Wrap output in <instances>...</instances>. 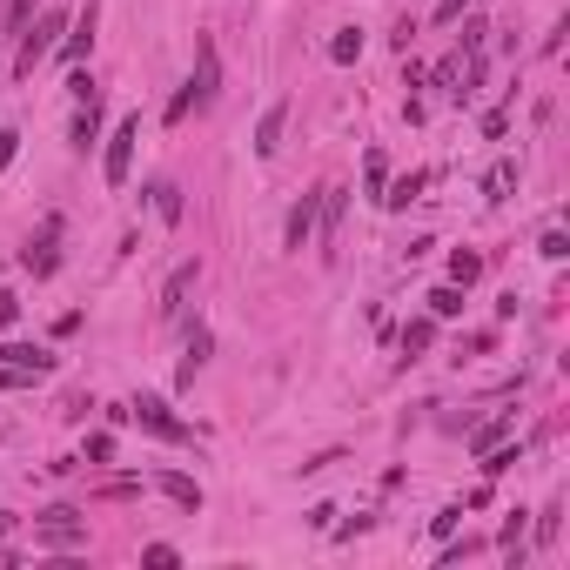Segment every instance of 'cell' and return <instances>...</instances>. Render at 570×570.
<instances>
[{
  "instance_id": "cell-28",
  "label": "cell",
  "mask_w": 570,
  "mask_h": 570,
  "mask_svg": "<svg viewBox=\"0 0 570 570\" xmlns=\"http://www.w3.org/2000/svg\"><path fill=\"white\" fill-rule=\"evenodd\" d=\"M88 457L94 463H114V437H88Z\"/></svg>"
},
{
  "instance_id": "cell-17",
  "label": "cell",
  "mask_w": 570,
  "mask_h": 570,
  "mask_svg": "<svg viewBox=\"0 0 570 570\" xmlns=\"http://www.w3.org/2000/svg\"><path fill=\"white\" fill-rule=\"evenodd\" d=\"M362 182H369V201H383V188H389V162H383V148H369V162H362Z\"/></svg>"
},
{
  "instance_id": "cell-2",
  "label": "cell",
  "mask_w": 570,
  "mask_h": 570,
  "mask_svg": "<svg viewBox=\"0 0 570 570\" xmlns=\"http://www.w3.org/2000/svg\"><path fill=\"white\" fill-rule=\"evenodd\" d=\"M134 142H142V114H128V121H121V128L108 134V154H101V175H108V188H128Z\"/></svg>"
},
{
  "instance_id": "cell-14",
  "label": "cell",
  "mask_w": 570,
  "mask_h": 570,
  "mask_svg": "<svg viewBox=\"0 0 570 570\" xmlns=\"http://www.w3.org/2000/svg\"><path fill=\"white\" fill-rule=\"evenodd\" d=\"M148 195H154V215H162L168 229H175V221H182V188H175V182H154Z\"/></svg>"
},
{
  "instance_id": "cell-10",
  "label": "cell",
  "mask_w": 570,
  "mask_h": 570,
  "mask_svg": "<svg viewBox=\"0 0 570 570\" xmlns=\"http://www.w3.org/2000/svg\"><path fill=\"white\" fill-rule=\"evenodd\" d=\"M154 490L175 496L182 510H201V483H195V477H182V470H162V477H154Z\"/></svg>"
},
{
  "instance_id": "cell-13",
  "label": "cell",
  "mask_w": 570,
  "mask_h": 570,
  "mask_svg": "<svg viewBox=\"0 0 570 570\" xmlns=\"http://www.w3.org/2000/svg\"><path fill=\"white\" fill-rule=\"evenodd\" d=\"M209 349H215V336H209V329H195V336H188V356H182L175 383H195V369H201V362H209Z\"/></svg>"
},
{
  "instance_id": "cell-12",
  "label": "cell",
  "mask_w": 570,
  "mask_h": 570,
  "mask_svg": "<svg viewBox=\"0 0 570 570\" xmlns=\"http://www.w3.org/2000/svg\"><path fill=\"white\" fill-rule=\"evenodd\" d=\"M195 262H182L175 275H168V289H162V316H182V296H188V289H195Z\"/></svg>"
},
{
  "instance_id": "cell-21",
  "label": "cell",
  "mask_w": 570,
  "mask_h": 570,
  "mask_svg": "<svg viewBox=\"0 0 570 570\" xmlns=\"http://www.w3.org/2000/svg\"><path fill=\"white\" fill-rule=\"evenodd\" d=\"M504 437H510V423H504V417H496V423H483V429H477V437H470V450L483 457V450H496V443H504Z\"/></svg>"
},
{
  "instance_id": "cell-1",
  "label": "cell",
  "mask_w": 570,
  "mask_h": 570,
  "mask_svg": "<svg viewBox=\"0 0 570 570\" xmlns=\"http://www.w3.org/2000/svg\"><path fill=\"white\" fill-rule=\"evenodd\" d=\"M215 94H221V54H215L209 34H201V41H195V74H188V88L168 101V121H188V114L215 108Z\"/></svg>"
},
{
  "instance_id": "cell-25",
  "label": "cell",
  "mask_w": 570,
  "mask_h": 570,
  "mask_svg": "<svg viewBox=\"0 0 570 570\" xmlns=\"http://www.w3.org/2000/svg\"><path fill=\"white\" fill-rule=\"evenodd\" d=\"M537 255H544V262H564V255H570V241H564V235H557V229H550V235H544V241H537Z\"/></svg>"
},
{
  "instance_id": "cell-26",
  "label": "cell",
  "mask_w": 570,
  "mask_h": 570,
  "mask_svg": "<svg viewBox=\"0 0 570 570\" xmlns=\"http://www.w3.org/2000/svg\"><path fill=\"white\" fill-rule=\"evenodd\" d=\"M557 516H564V510H557V504H550V510H544V516H537V544H544V550H550V544H557Z\"/></svg>"
},
{
  "instance_id": "cell-20",
  "label": "cell",
  "mask_w": 570,
  "mask_h": 570,
  "mask_svg": "<svg viewBox=\"0 0 570 570\" xmlns=\"http://www.w3.org/2000/svg\"><path fill=\"white\" fill-rule=\"evenodd\" d=\"M457 309H463V289H457V282L429 289V316H457Z\"/></svg>"
},
{
  "instance_id": "cell-4",
  "label": "cell",
  "mask_w": 570,
  "mask_h": 570,
  "mask_svg": "<svg viewBox=\"0 0 570 570\" xmlns=\"http://www.w3.org/2000/svg\"><path fill=\"white\" fill-rule=\"evenodd\" d=\"M128 417L142 423V429H154L162 443H188V423L168 417V403H162V396H134V403H128Z\"/></svg>"
},
{
  "instance_id": "cell-32",
  "label": "cell",
  "mask_w": 570,
  "mask_h": 570,
  "mask_svg": "<svg viewBox=\"0 0 570 570\" xmlns=\"http://www.w3.org/2000/svg\"><path fill=\"white\" fill-rule=\"evenodd\" d=\"M7 530H14V516H0V537H7Z\"/></svg>"
},
{
  "instance_id": "cell-23",
  "label": "cell",
  "mask_w": 570,
  "mask_h": 570,
  "mask_svg": "<svg viewBox=\"0 0 570 570\" xmlns=\"http://www.w3.org/2000/svg\"><path fill=\"white\" fill-rule=\"evenodd\" d=\"M429 342H437V322H409L403 329V349H429Z\"/></svg>"
},
{
  "instance_id": "cell-7",
  "label": "cell",
  "mask_w": 570,
  "mask_h": 570,
  "mask_svg": "<svg viewBox=\"0 0 570 570\" xmlns=\"http://www.w3.org/2000/svg\"><path fill=\"white\" fill-rule=\"evenodd\" d=\"M0 362H7V369H21V376H47V369H54V356L34 349V342H7V349H0Z\"/></svg>"
},
{
  "instance_id": "cell-8",
  "label": "cell",
  "mask_w": 570,
  "mask_h": 570,
  "mask_svg": "<svg viewBox=\"0 0 570 570\" xmlns=\"http://www.w3.org/2000/svg\"><path fill=\"white\" fill-rule=\"evenodd\" d=\"M54 235H61V221H47V229H41V241H27V255H21V262H27L34 275H54V269H61V255H54Z\"/></svg>"
},
{
  "instance_id": "cell-27",
  "label": "cell",
  "mask_w": 570,
  "mask_h": 570,
  "mask_svg": "<svg viewBox=\"0 0 570 570\" xmlns=\"http://www.w3.org/2000/svg\"><path fill=\"white\" fill-rule=\"evenodd\" d=\"M34 7H41V0H7V27H14V34H21V27H27V14H34Z\"/></svg>"
},
{
  "instance_id": "cell-30",
  "label": "cell",
  "mask_w": 570,
  "mask_h": 570,
  "mask_svg": "<svg viewBox=\"0 0 570 570\" xmlns=\"http://www.w3.org/2000/svg\"><path fill=\"white\" fill-rule=\"evenodd\" d=\"M14 148H21V134H14V128H7V134H0V168H7V162H14Z\"/></svg>"
},
{
  "instance_id": "cell-3",
  "label": "cell",
  "mask_w": 570,
  "mask_h": 570,
  "mask_svg": "<svg viewBox=\"0 0 570 570\" xmlns=\"http://www.w3.org/2000/svg\"><path fill=\"white\" fill-rule=\"evenodd\" d=\"M61 27H67V14H61V7H47L41 21H34V34L21 41V61H14V67H21V74H34V67H41V61L61 47Z\"/></svg>"
},
{
  "instance_id": "cell-11",
  "label": "cell",
  "mask_w": 570,
  "mask_h": 570,
  "mask_svg": "<svg viewBox=\"0 0 570 570\" xmlns=\"http://www.w3.org/2000/svg\"><path fill=\"white\" fill-rule=\"evenodd\" d=\"M94 14H101V0H88V14H81V21H74V34L61 41V61H81V54L94 47Z\"/></svg>"
},
{
  "instance_id": "cell-9",
  "label": "cell",
  "mask_w": 570,
  "mask_h": 570,
  "mask_svg": "<svg viewBox=\"0 0 570 570\" xmlns=\"http://www.w3.org/2000/svg\"><path fill=\"white\" fill-rule=\"evenodd\" d=\"M67 142H74L81 154L101 142V94H94V101H81V114H74V128H67Z\"/></svg>"
},
{
  "instance_id": "cell-6",
  "label": "cell",
  "mask_w": 570,
  "mask_h": 570,
  "mask_svg": "<svg viewBox=\"0 0 570 570\" xmlns=\"http://www.w3.org/2000/svg\"><path fill=\"white\" fill-rule=\"evenodd\" d=\"M282 128H289V101H275V108L255 121V154H262V162H269L275 148H282Z\"/></svg>"
},
{
  "instance_id": "cell-5",
  "label": "cell",
  "mask_w": 570,
  "mask_h": 570,
  "mask_svg": "<svg viewBox=\"0 0 570 570\" xmlns=\"http://www.w3.org/2000/svg\"><path fill=\"white\" fill-rule=\"evenodd\" d=\"M316 215H322V188H316V195H302L296 201V209H289V229H282V241H289V249H309V235H316Z\"/></svg>"
},
{
  "instance_id": "cell-19",
  "label": "cell",
  "mask_w": 570,
  "mask_h": 570,
  "mask_svg": "<svg viewBox=\"0 0 570 570\" xmlns=\"http://www.w3.org/2000/svg\"><path fill=\"white\" fill-rule=\"evenodd\" d=\"M510 188H516V162H496L490 175H483V195H490V201H504Z\"/></svg>"
},
{
  "instance_id": "cell-15",
  "label": "cell",
  "mask_w": 570,
  "mask_h": 570,
  "mask_svg": "<svg viewBox=\"0 0 570 570\" xmlns=\"http://www.w3.org/2000/svg\"><path fill=\"white\" fill-rule=\"evenodd\" d=\"M329 61H336V67L362 61V27H336V41H329Z\"/></svg>"
},
{
  "instance_id": "cell-24",
  "label": "cell",
  "mask_w": 570,
  "mask_h": 570,
  "mask_svg": "<svg viewBox=\"0 0 570 570\" xmlns=\"http://www.w3.org/2000/svg\"><path fill=\"white\" fill-rule=\"evenodd\" d=\"M516 470V450H483V477H504Z\"/></svg>"
},
{
  "instance_id": "cell-29",
  "label": "cell",
  "mask_w": 570,
  "mask_h": 570,
  "mask_svg": "<svg viewBox=\"0 0 570 570\" xmlns=\"http://www.w3.org/2000/svg\"><path fill=\"white\" fill-rule=\"evenodd\" d=\"M14 316H21V302H14L7 289H0V329H14Z\"/></svg>"
},
{
  "instance_id": "cell-16",
  "label": "cell",
  "mask_w": 570,
  "mask_h": 570,
  "mask_svg": "<svg viewBox=\"0 0 570 570\" xmlns=\"http://www.w3.org/2000/svg\"><path fill=\"white\" fill-rule=\"evenodd\" d=\"M477 275H483V255H477V249H457V255H450V282H457V289H470Z\"/></svg>"
},
{
  "instance_id": "cell-18",
  "label": "cell",
  "mask_w": 570,
  "mask_h": 570,
  "mask_svg": "<svg viewBox=\"0 0 570 570\" xmlns=\"http://www.w3.org/2000/svg\"><path fill=\"white\" fill-rule=\"evenodd\" d=\"M423 182H429V175H403L396 188H383V209H409V201L423 195Z\"/></svg>"
},
{
  "instance_id": "cell-22",
  "label": "cell",
  "mask_w": 570,
  "mask_h": 570,
  "mask_svg": "<svg viewBox=\"0 0 570 570\" xmlns=\"http://www.w3.org/2000/svg\"><path fill=\"white\" fill-rule=\"evenodd\" d=\"M483 34H490L483 14H470V21H463V54H470V61H483Z\"/></svg>"
},
{
  "instance_id": "cell-31",
  "label": "cell",
  "mask_w": 570,
  "mask_h": 570,
  "mask_svg": "<svg viewBox=\"0 0 570 570\" xmlns=\"http://www.w3.org/2000/svg\"><path fill=\"white\" fill-rule=\"evenodd\" d=\"M463 14V0H437V21H457Z\"/></svg>"
}]
</instances>
